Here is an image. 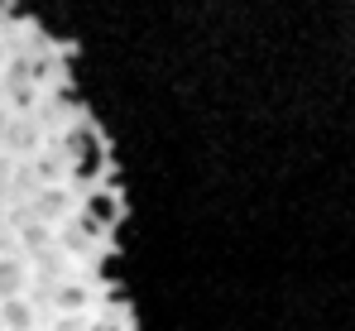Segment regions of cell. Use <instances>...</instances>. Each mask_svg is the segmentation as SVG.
I'll use <instances>...</instances> for the list:
<instances>
[{"label": "cell", "instance_id": "cell-1", "mask_svg": "<svg viewBox=\"0 0 355 331\" xmlns=\"http://www.w3.org/2000/svg\"><path fill=\"white\" fill-rule=\"evenodd\" d=\"M24 293H29V260H24V255L0 250V303L24 298Z\"/></svg>", "mask_w": 355, "mask_h": 331}, {"label": "cell", "instance_id": "cell-2", "mask_svg": "<svg viewBox=\"0 0 355 331\" xmlns=\"http://www.w3.org/2000/svg\"><path fill=\"white\" fill-rule=\"evenodd\" d=\"M0 331H5V327H0Z\"/></svg>", "mask_w": 355, "mask_h": 331}]
</instances>
